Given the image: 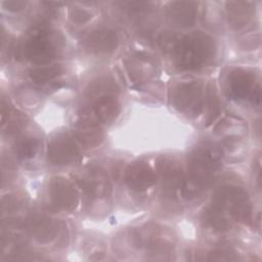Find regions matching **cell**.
Segmentation results:
<instances>
[{
    "mask_svg": "<svg viewBox=\"0 0 262 262\" xmlns=\"http://www.w3.org/2000/svg\"><path fill=\"white\" fill-rule=\"evenodd\" d=\"M222 156V149L212 142H202L192 149L181 186L184 199L199 196L211 184L221 168Z\"/></svg>",
    "mask_w": 262,
    "mask_h": 262,
    "instance_id": "obj_1",
    "label": "cell"
},
{
    "mask_svg": "<svg viewBox=\"0 0 262 262\" xmlns=\"http://www.w3.org/2000/svg\"><path fill=\"white\" fill-rule=\"evenodd\" d=\"M175 63L181 70H196L206 64L215 53V43L204 32H192L176 38L171 47Z\"/></svg>",
    "mask_w": 262,
    "mask_h": 262,
    "instance_id": "obj_2",
    "label": "cell"
},
{
    "mask_svg": "<svg viewBox=\"0 0 262 262\" xmlns=\"http://www.w3.org/2000/svg\"><path fill=\"white\" fill-rule=\"evenodd\" d=\"M212 205L238 222H249L252 216V207L247 191L233 184L218 187L213 196Z\"/></svg>",
    "mask_w": 262,
    "mask_h": 262,
    "instance_id": "obj_3",
    "label": "cell"
},
{
    "mask_svg": "<svg viewBox=\"0 0 262 262\" xmlns=\"http://www.w3.org/2000/svg\"><path fill=\"white\" fill-rule=\"evenodd\" d=\"M205 87L202 81L180 82L173 91L172 101L175 108L190 117L198 116L205 103Z\"/></svg>",
    "mask_w": 262,
    "mask_h": 262,
    "instance_id": "obj_4",
    "label": "cell"
},
{
    "mask_svg": "<svg viewBox=\"0 0 262 262\" xmlns=\"http://www.w3.org/2000/svg\"><path fill=\"white\" fill-rule=\"evenodd\" d=\"M52 33L45 27L39 26L27 38L24 53L27 59L36 64L49 63L56 55V44Z\"/></svg>",
    "mask_w": 262,
    "mask_h": 262,
    "instance_id": "obj_5",
    "label": "cell"
},
{
    "mask_svg": "<svg viewBox=\"0 0 262 262\" xmlns=\"http://www.w3.org/2000/svg\"><path fill=\"white\" fill-rule=\"evenodd\" d=\"M225 89L227 95L233 99L249 98L253 103H260V84L256 75L250 70L243 68L231 70L225 79Z\"/></svg>",
    "mask_w": 262,
    "mask_h": 262,
    "instance_id": "obj_6",
    "label": "cell"
},
{
    "mask_svg": "<svg viewBox=\"0 0 262 262\" xmlns=\"http://www.w3.org/2000/svg\"><path fill=\"white\" fill-rule=\"evenodd\" d=\"M156 169L165 195L174 198L184 179L181 162L172 156H162L156 162Z\"/></svg>",
    "mask_w": 262,
    "mask_h": 262,
    "instance_id": "obj_7",
    "label": "cell"
},
{
    "mask_svg": "<svg viewBox=\"0 0 262 262\" xmlns=\"http://www.w3.org/2000/svg\"><path fill=\"white\" fill-rule=\"evenodd\" d=\"M47 196L49 205L62 212H72L78 205V194L72 183L63 177H53L48 182Z\"/></svg>",
    "mask_w": 262,
    "mask_h": 262,
    "instance_id": "obj_8",
    "label": "cell"
},
{
    "mask_svg": "<svg viewBox=\"0 0 262 262\" xmlns=\"http://www.w3.org/2000/svg\"><path fill=\"white\" fill-rule=\"evenodd\" d=\"M47 157L50 163L58 166L72 165L80 161V149L75 140L67 134H58L48 143Z\"/></svg>",
    "mask_w": 262,
    "mask_h": 262,
    "instance_id": "obj_9",
    "label": "cell"
},
{
    "mask_svg": "<svg viewBox=\"0 0 262 262\" xmlns=\"http://www.w3.org/2000/svg\"><path fill=\"white\" fill-rule=\"evenodd\" d=\"M134 237L140 247L155 252H165L174 244V236L168 229L158 224H146L136 230Z\"/></svg>",
    "mask_w": 262,
    "mask_h": 262,
    "instance_id": "obj_10",
    "label": "cell"
},
{
    "mask_svg": "<svg viewBox=\"0 0 262 262\" xmlns=\"http://www.w3.org/2000/svg\"><path fill=\"white\" fill-rule=\"evenodd\" d=\"M77 183L82 190L92 198L107 196L112 191V184L106 174L99 169H90L77 177Z\"/></svg>",
    "mask_w": 262,
    "mask_h": 262,
    "instance_id": "obj_11",
    "label": "cell"
},
{
    "mask_svg": "<svg viewBox=\"0 0 262 262\" xmlns=\"http://www.w3.org/2000/svg\"><path fill=\"white\" fill-rule=\"evenodd\" d=\"M157 181V174L144 162L130 164L125 171V182L133 190L143 191L151 187Z\"/></svg>",
    "mask_w": 262,
    "mask_h": 262,
    "instance_id": "obj_12",
    "label": "cell"
},
{
    "mask_svg": "<svg viewBox=\"0 0 262 262\" xmlns=\"http://www.w3.org/2000/svg\"><path fill=\"white\" fill-rule=\"evenodd\" d=\"M76 138L86 147H93L102 141L103 133L98 123L87 111L81 115L75 125Z\"/></svg>",
    "mask_w": 262,
    "mask_h": 262,
    "instance_id": "obj_13",
    "label": "cell"
},
{
    "mask_svg": "<svg viewBox=\"0 0 262 262\" xmlns=\"http://www.w3.org/2000/svg\"><path fill=\"white\" fill-rule=\"evenodd\" d=\"M84 48L91 53H111L119 44L118 35L107 29H99L89 33L82 41Z\"/></svg>",
    "mask_w": 262,
    "mask_h": 262,
    "instance_id": "obj_14",
    "label": "cell"
},
{
    "mask_svg": "<svg viewBox=\"0 0 262 262\" xmlns=\"http://www.w3.org/2000/svg\"><path fill=\"white\" fill-rule=\"evenodd\" d=\"M26 227L30 234L42 244L50 243L57 234L56 223L43 214H33L30 216Z\"/></svg>",
    "mask_w": 262,
    "mask_h": 262,
    "instance_id": "obj_15",
    "label": "cell"
},
{
    "mask_svg": "<svg viewBox=\"0 0 262 262\" xmlns=\"http://www.w3.org/2000/svg\"><path fill=\"white\" fill-rule=\"evenodd\" d=\"M198 3L193 1H174L167 7V15L180 27H191L198 17Z\"/></svg>",
    "mask_w": 262,
    "mask_h": 262,
    "instance_id": "obj_16",
    "label": "cell"
},
{
    "mask_svg": "<svg viewBox=\"0 0 262 262\" xmlns=\"http://www.w3.org/2000/svg\"><path fill=\"white\" fill-rule=\"evenodd\" d=\"M87 112L100 124H110L118 116L120 104L114 95H105L94 98Z\"/></svg>",
    "mask_w": 262,
    "mask_h": 262,
    "instance_id": "obj_17",
    "label": "cell"
},
{
    "mask_svg": "<svg viewBox=\"0 0 262 262\" xmlns=\"http://www.w3.org/2000/svg\"><path fill=\"white\" fill-rule=\"evenodd\" d=\"M228 21L234 29L245 27L252 18L253 3L245 1H229L226 3Z\"/></svg>",
    "mask_w": 262,
    "mask_h": 262,
    "instance_id": "obj_18",
    "label": "cell"
},
{
    "mask_svg": "<svg viewBox=\"0 0 262 262\" xmlns=\"http://www.w3.org/2000/svg\"><path fill=\"white\" fill-rule=\"evenodd\" d=\"M215 133L224 137L226 140L238 138L247 133V124L241 118L228 116L217 125Z\"/></svg>",
    "mask_w": 262,
    "mask_h": 262,
    "instance_id": "obj_19",
    "label": "cell"
},
{
    "mask_svg": "<svg viewBox=\"0 0 262 262\" xmlns=\"http://www.w3.org/2000/svg\"><path fill=\"white\" fill-rule=\"evenodd\" d=\"M202 223L205 227L213 229L214 231H224L230 227L228 217L213 205L204 211L202 215Z\"/></svg>",
    "mask_w": 262,
    "mask_h": 262,
    "instance_id": "obj_20",
    "label": "cell"
},
{
    "mask_svg": "<svg viewBox=\"0 0 262 262\" xmlns=\"http://www.w3.org/2000/svg\"><path fill=\"white\" fill-rule=\"evenodd\" d=\"M40 141L38 138L33 136H27L19 139L15 144V154L21 160H30L34 158L38 151Z\"/></svg>",
    "mask_w": 262,
    "mask_h": 262,
    "instance_id": "obj_21",
    "label": "cell"
},
{
    "mask_svg": "<svg viewBox=\"0 0 262 262\" xmlns=\"http://www.w3.org/2000/svg\"><path fill=\"white\" fill-rule=\"evenodd\" d=\"M61 71L62 69L58 64L37 67L30 70L29 77L36 83H45L58 76Z\"/></svg>",
    "mask_w": 262,
    "mask_h": 262,
    "instance_id": "obj_22",
    "label": "cell"
},
{
    "mask_svg": "<svg viewBox=\"0 0 262 262\" xmlns=\"http://www.w3.org/2000/svg\"><path fill=\"white\" fill-rule=\"evenodd\" d=\"M207 97V106H208V118H207V126L212 124L215 119L218 117L221 111V103L219 97L217 95L216 88L213 83L208 85V91L206 93Z\"/></svg>",
    "mask_w": 262,
    "mask_h": 262,
    "instance_id": "obj_23",
    "label": "cell"
},
{
    "mask_svg": "<svg viewBox=\"0 0 262 262\" xmlns=\"http://www.w3.org/2000/svg\"><path fill=\"white\" fill-rule=\"evenodd\" d=\"M116 92V85L108 79H98L89 88V95L97 98L105 95H114Z\"/></svg>",
    "mask_w": 262,
    "mask_h": 262,
    "instance_id": "obj_24",
    "label": "cell"
},
{
    "mask_svg": "<svg viewBox=\"0 0 262 262\" xmlns=\"http://www.w3.org/2000/svg\"><path fill=\"white\" fill-rule=\"evenodd\" d=\"M25 124H26V116L19 111L13 110L11 114L6 118V120L1 123V126L4 132H7L8 134H10L23 128Z\"/></svg>",
    "mask_w": 262,
    "mask_h": 262,
    "instance_id": "obj_25",
    "label": "cell"
},
{
    "mask_svg": "<svg viewBox=\"0 0 262 262\" xmlns=\"http://www.w3.org/2000/svg\"><path fill=\"white\" fill-rule=\"evenodd\" d=\"M235 253L234 251L229 247H219L214 249L209 253L208 260H214V261H230L235 260Z\"/></svg>",
    "mask_w": 262,
    "mask_h": 262,
    "instance_id": "obj_26",
    "label": "cell"
},
{
    "mask_svg": "<svg viewBox=\"0 0 262 262\" xmlns=\"http://www.w3.org/2000/svg\"><path fill=\"white\" fill-rule=\"evenodd\" d=\"M125 10L130 12H141L147 10L154 3L152 2H144V1H127L119 3Z\"/></svg>",
    "mask_w": 262,
    "mask_h": 262,
    "instance_id": "obj_27",
    "label": "cell"
},
{
    "mask_svg": "<svg viewBox=\"0 0 262 262\" xmlns=\"http://www.w3.org/2000/svg\"><path fill=\"white\" fill-rule=\"evenodd\" d=\"M21 200L16 195H6L2 199V213H10L21 206Z\"/></svg>",
    "mask_w": 262,
    "mask_h": 262,
    "instance_id": "obj_28",
    "label": "cell"
},
{
    "mask_svg": "<svg viewBox=\"0 0 262 262\" xmlns=\"http://www.w3.org/2000/svg\"><path fill=\"white\" fill-rule=\"evenodd\" d=\"M70 16H71V19L77 24H83L92 17L89 11L82 8L72 9L70 12Z\"/></svg>",
    "mask_w": 262,
    "mask_h": 262,
    "instance_id": "obj_29",
    "label": "cell"
},
{
    "mask_svg": "<svg viewBox=\"0 0 262 262\" xmlns=\"http://www.w3.org/2000/svg\"><path fill=\"white\" fill-rule=\"evenodd\" d=\"M28 2L26 1H19V0H10V1H4L2 3V5L4 6V8L8 11H19L21 9H24L27 6Z\"/></svg>",
    "mask_w": 262,
    "mask_h": 262,
    "instance_id": "obj_30",
    "label": "cell"
}]
</instances>
